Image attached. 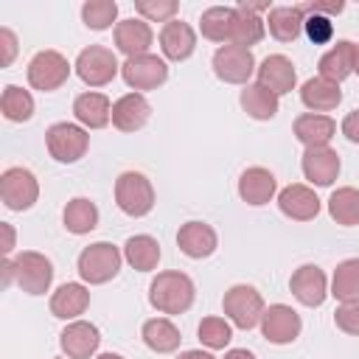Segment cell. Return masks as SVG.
<instances>
[{
    "mask_svg": "<svg viewBox=\"0 0 359 359\" xmlns=\"http://www.w3.org/2000/svg\"><path fill=\"white\" fill-rule=\"evenodd\" d=\"M317 67H320V76L323 79H328L334 84L345 81L351 73H356V45L348 42V39H339L331 50H325L320 56Z\"/></svg>",
    "mask_w": 359,
    "mask_h": 359,
    "instance_id": "ac0fdd59",
    "label": "cell"
},
{
    "mask_svg": "<svg viewBox=\"0 0 359 359\" xmlns=\"http://www.w3.org/2000/svg\"><path fill=\"white\" fill-rule=\"evenodd\" d=\"M258 84H264L266 90H272L275 95H283V93H292L294 84H297V70L292 65V59L280 56V53H272L261 62L258 67Z\"/></svg>",
    "mask_w": 359,
    "mask_h": 359,
    "instance_id": "d6986e66",
    "label": "cell"
},
{
    "mask_svg": "<svg viewBox=\"0 0 359 359\" xmlns=\"http://www.w3.org/2000/svg\"><path fill=\"white\" fill-rule=\"evenodd\" d=\"M303 31H306V36H309L314 45H325V42H331V36H334V22H331V17L309 14L306 22H303Z\"/></svg>",
    "mask_w": 359,
    "mask_h": 359,
    "instance_id": "60d3db41",
    "label": "cell"
},
{
    "mask_svg": "<svg viewBox=\"0 0 359 359\" xmlns=\"http://www.w3.org/2000/svg\"><path fill=\"white\" fill-rule=\"evenodd\" d=\"M297 8L303 11V17H309V14L331 17V14H339L345 8V3L342 0H331V3H297Z\"/></svg>",
    "mask_w": 359,
    "mask_h": 359,
    "instance_id": "7bdbcfd3",
    "label": "cell"
},
{
    "mask_svg": "<svg viewBox=\"0 0 359 359\" xmlns=\"http://www.w3.org/2000/svg\"><path fill=\"white\" fill-rule=\"evenodd\" d=\"M115 202L126 216H146L154 208V188L140 171H123L115 180Z\"/></svg>",
    "mask_w": 359,
    "mask_h": 359,
    "instance_id": "277c9868",
    "label": "cell"
},
{
    "mask_svg": "<svg viewBox=\"0 0 359 359\" xmlns=\"http://www.w3.org/2000/svg\"><path fill=\"white\" fill-rule=\"evenodd\" d=\"M303 22L306 17L297 6H275L266 17V28L278 42H294L303 34Z\"/></svg>",
    "mask_w": 359,
    "mask_h": 359,
    "instance_id": "f1b7e54d",
    "label": "cell"
},
{
    "mask_svg": "<svg viewBox=\"0 0 359 359\" xmlns=\"http://www.w3.org/2000/svg\"><path fill=\"white\" fill-rule=\"evenodd\" d=\"M45 143H48V151L53 160L76 163L84 157V151L90 146V135L76 123H53L45 132Z\"/></svg>",
    "mask_w": 359,
    "mask_h": 359,
    "instance_id": "30bf717a",
    "label": "cell"
},
{
    "mask_svg": "<svg viewBox=\"0 0 359 359\" xmlns=\"http://www.w3.org/2000/svg\"><path fill=\"white\" fill-rule=\"evenodd\" d=\"M199 339H202V345H208L210 351L224 348V345L233 339L230 323H227L224 317H205V320L199 323Z\"/></svg>",
    "mask_w": 359,
    "mask_h": 359,
    "instance_id": "f35d334b",
    "label": "cell"
},
{
    "mask_svg": "<svg viewBox=\"0 0 359 359\" xmlns=\"http://www.w3.org/2000/svg\"><path fill=\"white\" fill-rule=\"evenodd\" d=\"M121 76L132 90H154L168 79V65L154 53H143L126 59L121 65Z\"/></svg>",
    "mask_w": 359,
    "mask_h": 359,
    "instance_id": "7c38bea8",
    "label": "cell"
},
{
    "mask_svg": "<svg viewBox=\"0 0 359 359\" xmlns=\"http://www.w3.org/2000/svg\"><path fill=\"white\" fill-rule=\"evenodd\" d=\"M62 219H65V227L73 236H84V233L98 227V208H95V202H90L84 196H76L65 205Z\"/></svg>",
    "mask_w": 359,
    "mask_h": 359,
    "instance_id": "1f68e13d",
    "label": "cell"
},
{
    "mask_svg": "<svg viewBox=\"0 0 359 359\" xmlns=\"http://www.w3.org/2000/svg\"><path fill=\"white\" fill-rule=\"evenodd\" d=\"M3 233H6V244H3V252L8 255V252L14 250V230H11V224H6V222H3Z\"/></svg>",
    "mask_w": 359,
    "mask_h": 359,
    "instance_id": "bcb514c9",
    "label": "cell"
},
{
    "mask_svg": "<svg viewBox=\"0 0 359 359\" xmlns=\"http://www.w3.org/2000/svg\"><path fill=\"white\" fill-rule=\"evenodd\" d=\"M342 135L351 140V143H359V109L348 112L345 121H342Z\"/></svg>",
    "mask_w": 359,
    "mask_h": 359,
    "instance_id": "f6af8a7d",
    "label": "cell"
},
{
    "mask_svg": "<svg viewBox=\"0 0 359 359\" xmlns=\"http://www.w3.org/2000/svg\"><path fill=\"white\" fill-rule=\"evenodd\" d=\"M222 309H224V314L230 317V323H233L236 328L250 331V328H255V325L261 323V317H264V297H261L252 286L236 283V286H230V289L224 292Z\"/></svg>",
    "mask_w": 359,
    "mask_h": 359,
    "instance_id": "3957f363",
    "label": "cell"
},
{
    "mask_svg": "<svg viewBox=\"0 0 359 359\" xmlns=\"http://www.w3.org/2000/svg\"><path fill=\"white\" fill-rule=\"evenodd\" d=\"M334 323L339 331L351 334V337H359V300H348L342 303L337 311H334Z\"/></svg>",
    "mask_w": 359,
    "mask_h": 359,
    "instance_id": "b9f144b4",
    "label": "cell"
},
{
    "mask_svg": "<svg viewBox=\"0 0 359 359\" xmlns=\"http://www.w3.org/2000/svg\"><path fill=\"white\" fill-rule=\"evenodd\" d=\"M115 17H118V3L115 0H87L81 6V20L93 31L109 28L115 22Z\"/></svg>",
    "mask_w": 359,
    "mask_h": 359,
    "instance_id": "74e56055",
    "label": "cell"
},
{
    "mask_svg": "<svg viewBox=\"0 0 359 359\" xmlns=\"http://www.w3.org/2000/svg\"><path fill=\"white\" fill-rule=\"evenodd\" d=\"M331 294L342 303L359 300V258H348L337 264L334 278H331Z\"/></svg>",
    "mask_w": 359,
    "mask_h": 359,
    "instance_id": "836d02e7",
    "label": "cell"
},
{
    "mask_svg": "<svg viewBox=\"0 0 359 359\" xmlns=\"http://www.w3.org/2000/svg\"><path fill=\"white\" fill-rule=\"evenodd\" d=\"M98 342H101V334L93 323H84V320H76L70 323L62 334H59V345L62 351L67 353V359H90L95 351H98Z\"/></svg>",
    "mask_w": 359,
    "mask_h": 359,
    "instance_id": "9a60e30c",
    "label": "cell"
},
{
    "mask_svg": "<svg viewBox=\"0 0 359 359\" xmlns=\"http://www.w3.org/2000/svg\"><path fill=\"white\" fill-rule=\"evenodd\" d=\"M241 107L250 118L255 121H269L278 115V95L272 90H266L264 84H247L241 90Z\"/></svg>",
    "mask_w": 359,
    "mask_h": 359,
    "instance_id": "f546056e",
    "label": "cell"
},
{
    "mask_svg": "<svg viewBox=\"0 0 359 359\" xmlns=\"http://www.w3.org/2000/svg\"><path fill=\"white\" fill-rule=\"evenodd\" d=\"M236 28H238V8L236 6H210L208 11H202L199 31H202L205 39L233 45L236 42Z\"/></svg>",
    "mask_w": 359,
    "mask_h": 359,
    "instance_id": "5bb4252c",
    "label": "cell"
},
{
    "mask_svg": "<svg viewBox=\"0 0 359 359\" xmlns=\"http://www.w3.org/2000/svg\"><path fill=\"white\" fill-rule=\"evenodd\" d=\"M151 42H154V34H151V25L146 20L129 17V20H121L115 25V48L121 53H126V59L149 53Z\"/></svg>",
    "mask_w": 359,
    "mask_h": 359,
    "instance_id": "2e32d148",
    "label": "cell"
},
{
    "mask_svg": "<svg viewBox=\"0 0 359 359\" xmlns=\"http://www.w3.org/2000/svg\"><path fill=\"white\" fill-rule=\"evenodd\" d=\"M356 73H359V45H356Z\"/></svg>",
    "mask_w": 359,
    "mask_h": 359,
    "instance_id": "f907efd6",
    "label": "cell"
},
{
    "mask_svg": "<svg viewBox=\"0 0 359 359\" xmlns=\"http://www.w3.org/2000/svg\"><path fill=\"white\" fill-rule=\"evenodd\" d=\"M118 70H121V65H118L115 53H112L109 48H104V45H90V48H84V50L79 53V59H76V73H79V79H81L84 84H90V87H104V84H109V81L118 76Z\"/></svg>",
    "mask_w": 359,
    "mask_h": 359,
    "instance_id": "8992f818",
    "label": "cell"
},
{
    "mask_svg": "<svg viewBox=\"0 0 359 359\" xmlns=\"http://www.w3.org/2000/svg\"><path fill=\"white\" fill-rule=\"evenodd\" d=\"M278 191V182L272 177V171L261 168V165H252L247 168L241 177H238V196L247 202V205H266Z\"/></svg>",
    "mask_w": 359,
    "mask_h": 359,
    "instance_id": "cb8c5ba5",
    "label": "cell"
},
{
    "mask_svg": "<svg viewBox=\"0 0 359 359\" xmlns=\"http://www.w3.org/2000/svg\"><path fill=\"white\" fill-rule=\"evenodd\" d=\"M278 208L294 222H309L320 213V199L309 185H286L278 194Z\"/></svg>",
    "mask_w": 359,
    "mask_h": 359,
    "instance_id": "ffe728a7",
    "label": "cell"
},
{
    "mask_svg": "<svg viewBox=\"0 0 359 359\" xmlns=\"http://www.w3.org/2000/svg\"><path fill=\"white\" fill-rule=\"evenodd\" d=\"M213 73L227 84H250V76L255 73V56L250 48L241 45H222L213 53Z\"/></svg>",
    "mask_w": 359,
    "mask_h": 359,
    "instance_id": "9c48e42d",
    "label": "cell"
},
{
    "mask_svg": "<svg viewBox=\"0 0 359 359\" xmlns=\"http://www.w3.org/2000/svg\"><path fill=\"white\" fill-rule=\"evenodd\" d=\"M160 48H163L165 59L182 62V59H188V56L194 53V48H196V34H194V28H191L188 22L171 20V22H165L163 31H160Z\"/></svg>",
    "mask_w": 359,
    "mask_h": 359,
    "instance_id": "603a6c76",
    "label": "cell"
},
{
    "mask_svg": "<svg viewBox=\"0 0 359 359\" xmlns=\"http://www.w3.org/2000/svg\"><path fill=\"white\" fill-rule=\"evenodd\" d=\"M300 314L292 309V306H283V303H275L269 309H264V317H261V334L266 342L272 345H289L300 337Z\"/></svg>",
    "mask_w": 359,
    "mask_h": 359,
    "instance_id": "8fae6325",
    "label": "cell"
},
{
    "mask_svg": "<svg viewBox=\"0 0 359 359\" xmlns=\"http://www.w3.org/2000/svg\"><path fill=\"white\" fill-rule=\"evenodd\" d=\"M0 42H3V59H0V65L8 67L11 59H14V53H17V36H14V31L11 28H3L0 31Z\"/></svg>",
    "mask_w": 359,
    "mask_h": 359,
    "instance_id": "ee69618b",
    "label": "cell"
},
{
    "mask_svg": "<svg viewBox=\"0 0 359 359\" xmlns=\"http://www.w3.org/2000/svg\"><path fill=\"white\" fill-rule=\"evenodd\" d=\"M180 359H213L208 351H182Z\"/></svg>",
    "mask_w": 359,
    "mask_h": 359,
    "instance_id": "c3c4849f",
    "label": "cell"
},
{
    "mask_svg": "<svg viewBox=\"0 0 359 359\" xmlns=\"http://www.w3.org/2000/svg\"><path fill=\"white\" fill-rule=\"evenodd\" d=\"M73 115L90 129H104L112 121V104L104 93H81L73 101Z\"/></svg>",
    "mask_w": 359,
    "mask_h": 359,
    "instance_id": "4316f807",
    "label": "cell"
},
{
    "mask_svg": "<svg viewBox=\"0 0 359 359\" xmlns=\"http://www.w3.org/2000/svg\"><path fill=\"white\" fill-rule=\"evenodd\" d=\"M11 272L14 283L28 294H45L53 280V264L34 250H25L17 258H11Z\"/></svg>",
    "mask_w": 359,
    "mask_h": 359,
    "instance_id": "5b68a950",
    "label": "cell"
},
{
    "mask_svg": "<svg viewBox=\"0 0 359 359\" xmlns=\"http://www.w3.org/2000/svg\"><path fill=\"white\" fill-rule=\"evenodd\" d=\"M121 269V252L109 241H95L79 252V275L84 283H107Z\"/></svg>",
    "mask_w": 359,
    "mask_h": 359,
    "instance_id": "7a4b0ae2",
    "label": "cell"
},
{
    "mask_svg": "<svg viewBox=\"0 0 359 359\" xmlns=\"http://www.w3.org/2000/svg\"><path fill=\"white\" fill-rule=\"evenodd\" d=\"M300 165H303V174H306L309 182L325 188L339 174V154L334 149H328V146H314V149L303 151V163Z\"/></svg>",
    "mask_w": 359,
    "mask_h": 359,
    "instance_id": "e0dca14e",
    "label": "cell"
},
{
    "mask_svg": "<svg viewBox=\"0 0 359 359\" xmlns=\"http://www.w3.org/2000/svg\"><path fill=\"white\" fill-rule=\"evenodd\" d=\"M0 109H3V118L6 121H14V123H22L34 115V98L28 90L17 87V84H8L0 95Z\"/></svg>",
    "mask_w": 359,
    "mask_h": 359,
    "instance_id": "d590c367",
    "label": "cell"
},
{
    "mask_svg": "<svg viewBox=\"0 0 359 359\" xmlns=\"http://www.w3.org/2000/svg\"><path fill=\"white\" fill-rule=\"evenodd\" d=\"M39 196V182L28 168H6L0 174V199L8 210H28Z\"/></svg>",
    "mask_w": 359,
    "mask_h": 359,
    "instance_id": "52a82bcc",
    "label": "cell"
},
{
    "mask_svg": "<svg viewBox=\"0 0 359 359\" xmlns=\"http://www.w3.org/2000/svg\"><path fill=\"white\" fill-rule=\"evenodd\" d=\"M328 213L337 224H345V227L359 224V191L356 188H337L328 199Z\"/></svg>",
    "mask_w": 359,
    "mask_h": 359,
    "instance_id": "e575fe53",
    "label": "cell"
},
{
    "mask_svg": "<svg viewBox=\"0 0 359 359\" xmlns=\"http://www.w3.org/2000/svg\"><path fill=\"white\" fill-rule=\"evenodd\" d=\"M334 135H337V123H334V118H328V115L306 112V115H297V118H294V137H297L306 149L328 146V140H331Z\"/></svg>",
    "mask_w": 359,
    "mask_h": 359,
    "instance_id": "d4e9b609",
    "label": "cell"
},
{
    "mask_svg": "<svg viewBox=\"0 0 359 359\" xmlns=\"http://www.w3.org/2000/svg\"><path fill=\"white\" fill-rule=\"evenodd\" d=\"M224 359H255V356H252L247 348H233V351L224 353Z\"/></svg>",
    "mask_w": 359,
    "mask_h": 359,
    "instance_id": "7dc6e473",
    "label": "cell"
},
{
    "mask_svg": "<svg viewBox=\"0 0 359 359\" xmlns=\"http://www.w3.org/2000/svg\"><path fill=\"white\" fill-rule=\"evenodd\" d=\"M149 115H151V107L140 93H126L112 104V126L121 129V132L143 129Z\"/></svg>",
    "mask_w": 359,
    "mask_h": 359,
    "instance_id": "44dd1931",
    "label": "cell"
},
{
    "mask_svg": "<svg viewBox=\"0 0 359 359\" xmlns=\"http://www.w3.org/2000/svg\"><path fill=\"white\" fill-rule=\"evenodd\" d=\"M289 289H292V294H294L303 306H309V309L323 306V300H325V294H328L325 272H323L320 266H314V264H303V266H297V269L292 272Z\"/></svg>",
    "mask_w": 359,
    "mask_h": 359,
    "instance_id": "4fadbf2b",
    "label": "cell"
},
{
    "mask_svg": "<svg viewBox=\"0 0 359 359\" xmlns=\"http://www.w3.org/2000/svg\"><path fill=\"white\" fill-rule=\"evenodd\" d=\"M177 8V0H135V11L146 22H171Z\"/></svg>",
    "mask_w": 359,
    "mask_h": 359,
    "instance_id": "ab89813d",
    "label": "cell"
},
{
    "mask_svg": "<svg viewBox=\"0 0 359 359\" xmlns=\"http://www.w3.org/2000/svg\"><path fill=\"white\" fill-rule=\"evenodd\" d=\"M70 76V62L59 53V50H39L31 62H28V84L34 90L50 93L59 90Z\"/></svg>",
    "mask_w": 359,
    "mask_h": 359,
    "instance_id": "ba28073f",
    "label": "cell"
},
{
    "mask_svg": "<svg viewBox=\"0 0 359 359\" xmlns=\"http://www.w3.org/2000/svg\"><path fill=\"white\" fill-rule=\"evenodd\" d=\"M238 28H236V42L233 45H241V48H250V45H258L264 39V31H266V20H261L247 3H238Z\"/></svg>",
    "mask_w": 359,
    "mask_h": 359,
    "instance_id": "8d00e7d4",
    "label": "cell"
},
{
    "mask_svg": "<svg viewBox=\"0 0 359 359\" xmlns=\"http://www.w3.org/2000/svg\"><path fill=\"white\" fill-rule=\"evenodd\" d=\"M87 306H90V292L81 283H65L50 297V314L59 320H73V317L84 314Z\"/></svg>",
    "mask_w": 359,
    "mask_h": 359,
    "instance_id": "83f0119b",
    "label": "cell"
},
{
    "mask_svg": "<svg viewBox=\"0 0 359 359\" xmlns=\"http://www.w3.org/2000/svg\"><path fill=\"white\" fill-rule=\"evenodd\" d=\"M177 244L180 250L188 255V258H208L213 255L219 238H216V230L205 222H185L177 233Z\"/></svg>",
    "mask_w": 359,
    "mask_h": 359,
    "instance_id": "7402d4cb",
    "label": "cell"
},
{
    "mask_svg": "<svg viewBox=\"0 0 359 359\" xmlns=\"http://www.w3.org/2000/svg\"><path fill=\"white\" fill-rule=\"evenodd\" d=\"M300 101H303V107H309V109L317 112V115H320V112H331V109L339 107L342 90H339V84H334V81L317 76V79H309V81L300 87Z\"/></svg>",
    "mask_w": 359,
    "mask_h": 359,
    "instance_id": "484cf974",
    "label": "cell"
},
{
    "mask_svg": "<svg viewBox=\"0 0 359 359\" xmlns=\"http://www.w3.org/2000/svg\"><path fill=\"white\" fill-rule=\"evenodd\" d=\"M180 328L165 320V317H154V320H146L143 323V342L157 351V353H171L180 348Z\"/></svg>",
    "mask_w": 359,
    "mask_h": 359,
    "instance_id": "4dcf8cb0",
    "label": "cell"
},
{
    "mask_svg": "<svg viewBox=\"0 0 359 359\" xmlns=\"http://www.w3.org/2000/svg\"><path fill=\"white\" fill-rule=\"evenodd\" d=\"M95 359H123V356H118V353H101V356H95Z\"/></svg>",
    "mask_w": 359,
    "mask_h": 359,
    "instance_id": "681fc988",
    "label": "cell"
},
{
    "mask_svg": "<svg viewBox=\"0 0 359 359\" xmlns=\"http://www.w3.org/2000/svg\"><path fill=\"white\" fill-rule=\"evenodd\" d=\"M194 280L185 272H160L149 286V303L163 314H182L194 306Z\"/></svg>",
    "mask_w": 359,
    "mask_h": 359,
    "instance_id": "6da1fadb",
    "label": "cell"
},
{
    "mask_svg": "<svg viewBox=\"0 0 359 359\" xmlns=\"http://www.w3.org/2000/svg\"><path fill=\"white\" fill-rule=\"evenodd\" d=\"M123 255L137 272H151L160 261V244L151 236H132L123 244Z\"/></svg>",
    "mask_w": 359,
    "mask_h": 359,
    "instance_id": "d6a6232c",
    "label": "cell"
}]
</instances>
